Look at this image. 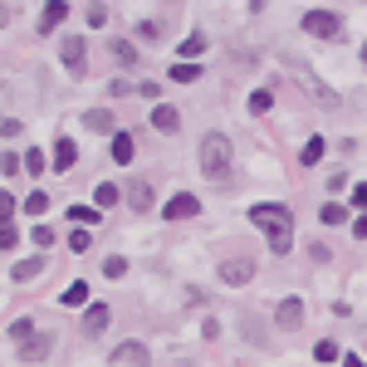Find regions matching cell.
Returning a JSON list of instances; mask_svg holds the SVG:
<instances>
[{"label": "cell", "instance_id": "cell-1", "mask_svg": "<svg viewBox=\"0 0 367 367\" xmlns=\"http://www.w3.org/2000/svg\"><path fill=\"white\" fill-rule=\"evenodd\" d=\"M250 221L270 235V250L275 255H289V245H294V216H289V206L259 201V206H250Z\"/></svg>", "mask_w": 367, "mask_h": 367}, {"label": "cell", "instance_id": "cell-2", "mask_svg": "<svg viewBox=\"0 0 367 367\" xmlns=\"http://www.w3.org/2000/svg\"><path fill=\"white\" fill-rule=\"evenodd\" d=\"M201 172L216 177V181L230 172V137L226 132H206L201 137Z\"/></svg>", "mask_w": 367, "mask_h": 367}, {"label": "cell", "instance_id": "cell-3", "mask_svg": "<svg viewBox=\"0 0 367 367\" xmlns=\"http://www.w3.org/2000/svg\"><path fill=\"white\" fill-rule=\"evenodd\" d=\"M284 64H289V74H294V79H299V83L308 88V98H313V103H319V108H328V113L338 108V93H333V88H328L324 79H313V74H308V69H304L299 59H284Z\"/></svg>", "mask_w": 367, "mask_h": 367}, {"label": "cell", "instance_id": "cell-4", "mask_svg": "<svg viewBox=\"0 0 367 367\" xmlns=\"http://www.w3.org/2000/svg\"><path fill=\"white\" fill-rule=\"evenodd\" d=\"M59 59H64V69H69V74H79V79H83V69H88V44H83V34H64Z\"/></svg>", "mask_w": 367, "mask_h": 367}, {"label": "cell", "instance_id": "cell-5", "mask_svg": "<svg viewBox=\"0 0 367 367\" xmlns=\"http://www.w3.org/2000/svg\"><path fill=\"white\" fill-rule=\"evenodd\" d=\"M304 30L319 34V39H338V34H343V20H338L333 10H308V15H304Z\"/></svg>", "mask_w": 367, "mask_h": 367}, {"label": "cell", "instance_id": "cell-6", "mask_svg": "<svg viewBox=\"0 0 367 367\" xmlns=\"http://www.w3.org/2000/svg\"><path fill=\"white\" fill-rule=\"evenodd\" d=\"M108 367H152V357H147L142 343H118L113 357H108Z\"/></svg>", "mask_w": 367, "mask_h": 367}, {"label": "cell", "instance_id": "cell-7", "mask_svg": "<svg viewBox=\"0 0 367 367\" xmlns=\"http://www.w3.org/2000/svg\"><path fill=\"white\" fill-rule=\"evenodd\" d=\"M275 324H279V328H299V324H304V299H299V294L279 299V308H275Z\"/></svg>", "mask_w": 367, "mask_h": 367}, {"label": "cell", "instance_id": "cell-8", "mask_svg": "<svg viewBox=\"0 0 367 367\" xmlns=\"http://www.w3.org/2000/svg\"><path fill=\"white\" fill-rule=\"evenodd\" d=\"M196 211H201V201H196L191 191H177V196L167 201V211H162V216H167V221H186V216H196Z\"/></svg>", "mask_w": 367, "mask_h": 367}, {"label": "cell", "instance_id": "cell-9", "mask_svg": "<svg viewBox=\"0 0 367 367\" xmlns=\"http://www.w3.org/2000/svg\"><path fill=\"white\" fill-rule=\"evenodd\" d=\"M250 275H255V259H245V255H235V259L221 265V279L226 284H250Z\"/></svg>", "mask_w": 367, "mask_h": 367}, {"label": "cell", "instance_id": "cell-10", "mask_svg": "<svg viewBox=\"0 0 367 367\" xmlns=\"http://www.w3.org/2000/svg\"><path fill=\"white\" fill-rule=\"evenodd\" d=\"M64 15H69V6H64V0H49V6L39 10V34L59 30V25H64Z\"/></svg>", "mask_w": 367, "mask_h": 367}, {"label": "cell", "instance_id": "cell-11", "mask_svg": "<svg viewBox=\"0 0 367 367\" xmlns=\"http://www.w3.org/2000/svg\"><path fill=\"white\" fill-rule=\"evenodd\" d=\"M152 128L157 132H177L181 128V113L172 108V103H157V108H152Z\"/></svg>", "mask_w": 367, "mask_h": 367}, {"label": "cell", "instance_id": "cell-12", "mask_svg": "<svg viewBox=\"0 0 367 367\" xmlns=\"http://www.w3.org/2000/svg\"><path fill=\"white\" fill-rule=\"evenodd\" d=\"M83 128H88V132H118V123H113L108 108H88V113H83Z\"/></svg>", "mask_w": 367, "mask_h": 367}, {"label": "cell", "instance_id": "cell-13", "mask_svg": "<svg viewBox=\"0 0 367 367\" xmlns=\"http://www.w3.org/2000/svg\"><path fill=\"white\" fill-rule=\"evenodd\" d=\"M39 357H49V338H44V333H39V338L30 333V338L20 343V362H39Z\"/></svg>", "mask_w": 367, "mask_h": 367}, {"label": "cell", "instance_id": "cell-14", "mask_svg": "<svg viewBox=\"0 0 367 367\" xmlns=\"http://www.w3.org/2000/svg\"><path fill=\"white\" fill-rule=\"evenodd\" d=\"M113 59H118V69H137V44L132 39H113Z\"/></svg>", "mask_w": 367, "mask_h": 367}, {"label": "cell", "instance_id": "cell-15", "mask_svg": "<svg viewBox=\"0 0 367 367\" xmlns=\"http://www.w3.org/2000/svg\"><path fill=\"white\" fill-rule=\"evenodd\" d=\"M10 275H15V284H30V279H39V275H44V259H39V255H30V259H20Z\"/></svg>", "mask_w": 367, "mask_h": 367}, {"label": "cell", "instance_id": "cell-16", "mask_svg": "<svg viewBox=\"0 0 367 367\" xmlns=\"http://www.w3.org/2000/svg\"><path fill=\"white\" fill-rule=\"evenodd\" d=\"M108 328V304H88V313H83V333H103Z\"/></svg>", "mask_w": 367, "mask_h": 367}, {"label": "cell", "instance_id": "cell-17", "mask_svg": "<svg viewBox=\"0 0 367 367\" xmlns=\"http://www.w3.org/2000/svg\"><path fill=\"white\" fill-rule=\"evenodd\" d=\"M201 54H206V34H186L181 39V59L186 64H201Z\"/></svg>", "mask_w": 367, "mask_h": 367}, {"label": "cell", "instance_id": "cell-18", "mask_svg": "<svg viewBox=\"0 0 367 367\" xmlns=\"http://www.w3.org/2000/svg\"><path fill=\"white\" fill-rule=\"evenodd\" d=\"M128 201L137 206V211H152V186L147 181H128Z\"/></svg>", "mask_w": 367, "mask_h": 367}, {"label": "cell", "instance_id": "cell-19", "mask_svg": "<svg viewBox=\"0 0 367 367\" xmlns=\"http://www.w3.org/2000/svg\"><path fill=\"white\" fill-rule=\"evenodd\" d=\"M54 167H59V172L74 167V137H59V142H54Z\"/></svg>", "mask_w": 367, "mask_h": 367}, {"label": "cell", "instance_id": "cell-20", "mask_svg": "<svg viewBox=\"0 0 367 367\" xmlns=\"http://www.w3.org/2000/svg\"><path fill=\"white\" fill-rule=\"evenodd\" d=\"M59 304H64V308H79V304H88V284H83V279H74V284L64 289V299H59Z\"/></svg>", "mask_w": 367, "mask_h": 367}, {"label": "cell", "instance_id": "cell-21", "mask_svg": "<svg viewBox=\"0 0 367 367\" xmlns=\"http://www.w3.org/2000/svg\"><path fill=\"white\" fill-rule=\"evenodd\" d=\"M113 162H118V167H128V162H132V137H128V132H118V137H113Z\"/></svg>", "mask_w": 367, "mask_h": 367}, {"label": "cell", "instance_id": "cell-22", "mask_svg": "<svg viewBox=\"0 0 367 367\" xmlns=\"http://www.w3.org/2000/svg\"><path fill=\"white\" fill-rule=\"evenodd\" d=\"M196 79H201V64H186V59L172 64V83H196Z\"/></svg>", "mask_w": 367, "mask_h": 367}, {"label": "cell", "instance_id": "cell-23", "mask_svg": "<svg viewBox=\"0 0 367 367\" xmlns=\"http://www.w3.org/2000/svg\"><path fill=\"white\" fill-rule=\"evenodd\" d=\"M324 152H328V147H324V137H308L299 157H304V167H313V162H319V157H324Z\"/></svg>", "mask_w": 367, "mask_h": 367}, {"label": "cell", "instance_id": "cell-24", "mask_svg": "<svg viewBox=\"0 0 367 367\" xmlns=\"http://www.w3.org/2000/svg\"><path fill=\"white\" fill-rule=\"evenodd\" d=\"M137 34L157 44V39H162V34H167V20H142V25H137Z\"/></svg>", "mask_w": 367, "mask_h": 367}, {"label": "cell", "instance_id": "cell-25", "mask_svg": "<svg viewBox=\"0 0 367 367\" xmlns=\"http://www.w3.org/2000/svg\"><path fill=\"white\" fill-rule=\"evenodd\" d=\"M319 216H324V226H343V221H348V211H343L338 201H324V211H319Z\"/></svg>", "mask_w": 367, "mask_h": 367}, {"label": "cell", "instance_id": "cell-26", "mask_svg": "<svg viewBox=\"0 0 367 367\" xmlns=\"http://www.w3.org/2000/svg\"><path fill=\"white\" fill-rule=\"evenodd\" d=\"M270 103H275L270 88H255V93H250V113H255V118H259V113H270Z\"/></svg>", "mask_w": 367, "mask_h": 367}, {"label": "cell", "instance_id": "cell-27", "mask_svg": "<svg viewBox=\"0 0 367 367\" xmlns=\"http://www.w3.org/2000/svg\"><path fill=\"white\" fill-rule=\"evenodd\" d=\"M103 275H108V279H123V275H128V259H123V255H108V259H103Z\"/></svg>", "mask_w": 367, "mask_h": 367}, {"label": "cell", "instance_id": "cell-28", "mask_svg": "<svg viewBox=\"0 0 367 367\" xmlns=\"http://www.w3.org/2000/svg\"><path fill=\"white\" fill-rule=\"evenodd\" d=\"M25 167H30V172H34V177H39V172H44V167H49V157H44V152H39V147H30V152H25Z\"/></svg>", "mask_w": 367, "mask_h": 367}, {"label": "cell", "instance_id": "cell-29", "mask_svg": "<svg viewBox=\"0 0 367 367\" xmlns=\"http://www.w3.org/2000/svg\"><path fill=\"white\" fill-rule=\"evenodd\" d=\"M93 201H98V206H118V186H113V181H103V186L93 191Z\"/></svg>", "mask_w": 367, "mask_h": 367}, {"label": "cell", "instance_id": "cell-30", "mask_svg": "<svg viewBox=\"0 0 367 367\" xmlns=\"http://www.w3.org/2000/svg\"><path fill=\"white\" fill-rule=\"evenodd\" d=\"M69 216L83 221V226H98V211H93V206H79V201H74V206H69Z\"/></svg>", "mask_w": 367, "mask_h": 367}, {"label": "cell", "instance_id": "cell-31", "mask_svg": "<svg viewBox=\"0 0 367 367\" xmlns=\"http://www.w3.org/2000/svg\"><path fill=\"white\" fill-rule=\"evenodd\" d=\"M15 240H20V230H15V226H10V221H0V250H10V245H15Z\"/></svg>", "mask_w": 367, "mask_h": 367}, {"label": "cell", "instance_id": "cell-32", "mask_svg": "<svg viewBox=\"0 0 367 367\" xmlns=\"http://www.w3.org/2000/svg\"><path fill=\"white\" fill-rule=\"evenodd\" d=\"M30 333H34V324H30V319H15V324H10V338H20V343H25Z\"/></svg>", "mask_w": 367, "mask_h": 367}, {"label": "cell", "instance_id": "cell-33", "mask_svg": "<svg viewBox=\"0 0 367 367\" xmlns=\"http://www.w3.org/2000/svg\"><path fill=\"white\" fill-rule=\"evenodd\" d=\"M25 211H34V216H39V211H49V196H44V191H34V196L25 201Z\"/></svg>", "mask_w": 367, "mask_h": 367}, {"label": "cell", "instance_id": "cell-34", "mask_svg": "<svg viewBox=\"0 0 367 367\" xmlns=\"http://www.w3.org/2000/svg\"><path fill=\"white\" fill-rule=\"evenodd\" d=\"M10 216H15V196L0 191V221H10Z\"/></svg>", "mask_w": 367, "mask_h": 367}, {"label": "cell", "instance_id": "cell-35", "mask_svg": "<svg viewBox=\"0 0 367 367\" xmlns=\"http://www.w3.org/2000/svg\"><path fill=\"white\" fill-rule=\"evenodd\" d=\"M30 240H34V245H54V230H49V226H34Z\"/></svg>", "mask_w": 367, "mask_h": 367}, {"label": "cell", "instance_id": "cell-36", "mask_svg": "<svg viewBox=\"0 0 367 367\" xmlns=\"http://www.w3.org/2000/svg\"><path fill=\"white\" fill-rule=\"evenodd\" d=\"M313 353H319V362H333V357H338V348H333V343H328V338H324V343H319V348H313Z\"/></svg>", "mask_w": 367, "mask_h": 367}, {"label": "cell", "instance_id": "cell-37", "mask_svg": "<svg viewBox=\"0 0 367 367\" xmlns=\"http://www.w3.org/2000/svg\"><path fill=\"white\" fill-rule=\"evenodd\" d=\"M88 25H108V10H103V6H88Z\"/></svg>", "mask_w": 367, "mask_h": 367}, {"label": "cell", "instance_id": "cell-38", "mask_svg": "<svg viewBox=\"0 0 367 367\" xmlns=\"http://www.w3.org/2000/svg\"><path fill=\"white\" fill-rule=\"evenodd\" d=\"M20 132H25V128H20L15 118H6V123H0V137H20Z\"/></svg>", "mask_w": 367, "mask_h": 367}, {"label": "cell", "instance_id": "cell-39", "mask_svg": "<svg viewBox=\"0 0 367 367\" xmlns=\"http://www.w3.org/2000/svg\"><path fill=\"white\" fill-rule=\"evenodd\" d=\"M69 250H88V230H74L69 235Z\"/></svg>", "mask_w": 367, "mask_h": 367}, {"label": "cell", "instance_id": "cell-40", "mask_svg": "<svg viewBox=\"0 0 367 367\" xmlns=\"http://www.w3.org/2000/svg\"><path fill=\"white\" fill-rule=\"evenodd\" d=\"M353 206H362V211H367V186H353Z\"/></svg>", "mask_w": 367, "mask_h": 367}, {"label": "cell", "instance_id": "cell-41", "mask_svg": "<svg viewBox=\"0 0 367 367\" xmlns=\"http://www.w3.org/2000/svg\"><path fill=\"white\" fill-rule=\"evenodd\" d=\"M353 235H357V240H367V216H357V226H353Z\"/></svg>", "mask_w": 367, "mask_h": 367}, {"label": "cell", "instance_id": "cell-42", "mask_svg": "<svg viewBox=\"0 0 367 367\" xmlns=\"http://www.w3.org/2000/svg\"><path fill=\"white\" fill-rule=\"evenodd\" d=\"M343 367H362V357H343Z\"/></svg>", "mask_w": 367, "mask_h": 367}, {"label": "cell", "instance_id": "cell-43", "mask_svg": "<svg viewBox=\"0 0 367 367\" xmlns=\"http://www.w3.org/2000/svg\"><path fill=\"white\" fill-rule=\"evenodd\" d=\"M6 20H10V10H6V6H0V25H6Z\"/></svg>", "mask_w": 367, "mask_h": 367}, {"label": "cell", "instance_id": "cell-44", "mask_svg": "<svg viewBox=\"0 0 367 367\" xmlns=\"http://www.w3.org/2000/svg\"><path fill=\"white\" fill-rule=\"evenodd\" d=\"M362 64H367V44H362Z\"/></svg>", "mask_w": 367, "mask_h": 367}]
</instances>
